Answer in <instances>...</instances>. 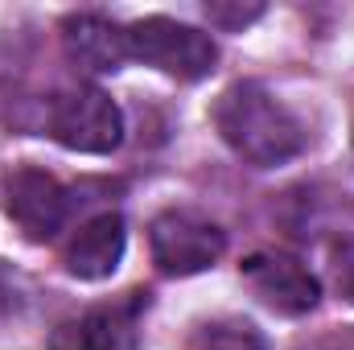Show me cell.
<instances>
[{
  "label": "cell",
  "instance_id": "4",
  "mask_svg": "<svg viewBox=\"0 0 354 350\" xmlns=\"http://www.w3.org/2000/svg\"><path fill=\"white\" fill-rule=\"evenodd\" d=\"M50 136L71 153L107 157L124 145V111L103 87H75L54 103Z\"/></svg>",
  "mask_w": 354,
  "mask_h": 350
},
{
  "label": "cell",
  "instance_id": "12",
  "mask_svg": "<svg viewBox=\"0 0 354 350\" xmlns=\"http://www.w3.org/2000/svg\"><path fill=\"white\" fill-rule=\"evenodd\" d=\"M334 284H338L342 301L354 305V239L334 248Z\"/></svg>",
  "mask_w": 354,
  "mask_h": 350
},
{
  "label": "cell",
  "instance_id": "8",
  "mask_svg": "<svg viewBox=\"0 0 354 350\" xmlns=\"http://www.w3.org/2000/svg\"><path fill=\"white\" fill-rule=\"evenodd\" d=\"M66 58L87 75H115L128 58L124 50V25L99 17V12H71L58 25Z\"/></svg>",
  "mask_w": 354,
  "mask_h": 350
},
{
  "label": "cell",
  "instance_id": "2",
  "mask_svg": "<svg viewBox=\"0 0 354 350\" xmlns=\"http://www.w3.org/2000/svg\"><path fill=\"white\" fill-rule=\"evenodd\" d=\"M124 50H128V58L169 75L177 83H198V79L214 75V66H218V46L210 33H202L198 25H185L177 17H161V12L124 25Z\"/></svg>",
  "mask_w": 354,
  "mask_h": 350
},
{
  "label": "cell",
  "instance_id": "13",
  "mask_svg": "<svg viewBox=\"0 0 354 350\" xmlns=\"http://www.w3.org/2000/svg\"><path fill=\"white\" fill-rule=\"evenodd\" d=\"M12 301H17V293H12V284H8V276L0 272V313H8V309H12Z\"/></svg>",
  "mask_w": 354,
  "mask_h": 350
},
{
  "label": "cell",
  "instance_id": "9",
  "mask_svg": "<svg viewBox=\"0 0 354 350\" xmlns=\"http://www.w3.org/2000/svg\"><path fill=\"white\" fill-rule=\"evenodd\" d=\"M46 350H140V330H136V313L128 305H111V309H91L83 317L62 322Z\"/></svg>",
  "mask_w": 354,
  "mask_h": 350
},
{
  "label": "cell",
  "instance_id": "3",
  "mask_svg": "<svg viewBox=\"0 0 354 350\" xmlns=\"http://www.w3.org/2000/svg\"><path fill=\"white\" fill-rule=\"evenodd\" d=\"M149 252L161 276H198L223 260L227 231L198 210H161L149 223Z\"/></svg>",
  "mask_w": 354,
  "mask_h": 350
},
{
  "label": "cell",
  "instance_id": "10",
  "mask_svg": "<svg viewBox=\"0 0 354 350\" xmlns=\"http://www.w3.org/2000/svg\"><path fill=\"white\" fill-rule=\"evenodd\" d=\"M185 350H268V338L252 317L223 313V317L198 322L185 338Z\"/></svg>",
  "mask_w": 354,
  "mask_h": 350
},
{
  "label": "cell",
  "instance_id": "6",
  "mask_svg": "<svg viewBox=\"0 0 354 350\" xmlns=\"http://www.w3.org/2000/svg\"><path fill=\"white\" fill-rule=\"evenodd\" d=\"M243 276L252 284V293L264 301L268 309L284 313V317H305L317 309L322 301V280L284 252H260L243 264Z\"/></svg>",
  "mask_w": 354,
  "mask_h": 350
},
{
  "label": "cell",
  "instance_id": "1",
  "mask_svg": "<svg viewBox=\"0 0 354 350\" xmlns=\"http://www.w3.org/2000/svg\"><path fill=\"white\" fill-rule=\"evenodd\" d=\"M210 116L223 145L256 169H280L305 153V124L264 83H231Z\"/></svg>",
  "mask_w": 354,
  "mask_h": 350
},
{
  "label": "cell",
  "instance_id": "11",
  "mask_svg": "<svg viewBox=\"0 0 354 350\" xmlns=\"http://www.w3.org/2000/svg\"><path fill=\"white\" fill-rule=\"evenodd\" d=\"M206 21L214 25V29H223V33H243L248 25H256L260 17H264L268 8L260 0H206Z\"/></svg>",
  "mask_w": 354,
  "mask_h": 350
},
{
  "label": "cell",
  "instance_id": "5",
  "mask_svg": "<svg viewBox=\"0 0 354 350\" xmlns=\"http://www.w3.org/2000/svg\"><path fill=\"white\" fill-rule=\"evenodd\" d=\"M66 206L71 202L58 177L37 165H21L4 181V210L29 243H50L66 227Z\"/></svg>",
  "mask_w": 354,
  "mask_h": 350
},
{
  "label": "cell",
  "instance_id": "7",
  "mask_svg": "<svg viewBox=\"0 0 354 350\" xmlns=\"http://www.w3.org/2000/svg\"><path fill=\"white\" fill-rule=\"evenodd\" d=\"M124 248H128V223H124V214L103 210V214L87 219L71 235L62 264L79 280H107V276H115V268L124 260Z\"/></svg>",
  "mask_w": 354,
  "mask_h": 350
}]
</instances>
